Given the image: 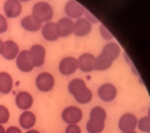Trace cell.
Instances as JSON below:
<instances>
[{
  "mask_svg": "<svg viewBox=\"0 0 150 133\" xmlns=\"http://www.w3.org/2000/svg\"><path fill=\"white\" fill-rule=\"evenodd\" d=\"M42 33L43 38L49 42L54 41L60 37L57 24L51 22L47 23L43 25Z\"/></svg>",
  "mask_w": 150,
  "mask_h": 133,
  "instance_id": "6",
  "label": "cell"
},
{
  "mask_svg": "<svg viewBox=\"0 0 150 133\" xmlns=\"http://www.w3.org/2000/svg\"><path fill=\"white\" fill-rule=\"evenodd\" d=\"M6 133H22L21 129L15 126H11L7 129Z\"/></svg>",
  "mask_w": 150,
  "mask_h": 133,
  "instance_id": "25",
  "label": "cell"
},
{
  "mask_svg": "<svg viewBox=\"0 0 150 133\" xmlns=\"http://www.w3.org/2000/svg\"><path fill=\"white\" fill-rule=\"evenodd\" d=\"M4 47V43L0 39V55L2 54Z\"/></svg>",
  "mask_w": 150,
  "mask_h": 133,
  "instance_id": "26",
  "label": "cell"
},
{
  "mask_svg": "<svg viewBox=\"0 0 150 133\" xmlns=\"http://www.w3.org/2000/svg\"><path fill=\"white\" fill-rule=\"evenodd\" d=\"M66 13L73 18L79 17L81 14V8L77 3L71 1L67 3L65 8Z\"/></svg>",
  "mask_w": 150,
  "mask_h": 133,
  "instance_id": "19",
  "label": "cell"
},
{
  "mask_svg": "<svg viewBox=\"0 0 150 133\" xmlns=\"http://www.w3.org/2000/svg\"><path fill=\"white\" fill-rule=\"evenodd\" d=\"M4 10L8 18H15L21 15L22 6L21 3L16 0H8L4 5Z\"/></svg>",
  "mask_w": 150,
  "mask_h": 133,
  "instance_id": "7",
  "label": "cell"
},
{
  "mask_svg": "<svg viewBox=\"0 0 150 133\" xmlns=\"http://www.w3.org/2000/svg\"><path fill=\"white\" fill-rule=\"evenodd\" d=\"M32 13L43 23H49L52 19L54 11L52 7L45 2H39L33 6Z\"/></svg>",
  "mask_w": 150,
  "mask_h": 133,
  "instance_id": "1",
  "label": "cell"
},
{
  "mask_svg": "<svg viewBox=\"0 0 150 133\" xmlns=\"http://www.w3.org/2000/svg\"><path fill=\"white\" fill-rule=\"evenodd\" d=\"M19 122L23 129H28L33 127L36 123V118L32 112L25 111L20 115Z\"/></svg>",
  "mask_w": 150,
  "mask_h": 133,
  "instance_id": "17",
  "label": "cell"
},
{
  "mask_svg": "<svg viewBox=\"0 0 150 133\" xmlns=\"http://www.w3.org/2000/svg\"><path fill=\"white\" fill-rule=\"evenodd\" d=\"M57 24L59 30L60 37H67L74 31V24L70 18L64 17L61 18Z\"/></svg>",
  "mask_w": 150,
  "mask_h": 133,
  "instance_id": "16",
  "label": "cell"
},
{
  "mask_svg": "<svg viewBox=\"0 0 150 133\" xmlns=\"http://www.w3.org/2000/svg\"><path fill=\"white\" fill-rule=\"evenodd\" d=\"M87 89L85 82L79 79L71 80L68 86L69 92L73 96L75 100L83 94Z\"/></svg>",
  "mask_w": 150,
  "mask_h": 133,
  "instance_id": "15",
  "label": "cell"
},
{
  "mask_svg": "<svg viewBox=\"0 0 150 133\" xmlns=\"http://www.w3.org/2000/svg\"><path fill=\"white\" fill-rule=\"evenodd\" d=\"M13 86V80L11 76L6 72L0 73V93L9 94Z\"/></svg>",
  "mask_w": 150,
  "mask_h": 133,
  "instance_id": "18",
  "label": "cell"
},
{
  "mask_svg": "<svg viewBox=\"0 0 150 133\" xmlns=\"http://www.w3.org/2000/svg\"><path fill=\"white\" fill-rule=\"evenodd\" d=\"M0 133H6L4 127L0 125Z\"/></svg>",
  "mask_w": 150,
  "mask_h": 133,
  "instance_id": "28",
  "label": "cell"
},
{
  "mask_svg": "<svg viewBox=\"0 0 150 133\" xmlns=\"http://www.w3.org/2000/svg\"><path fill=\"white\" fill-rule=\"evenodd\" d=\"M16 65L18 68L25 73L33 70L35 67L34 59L30 51L23 50L17 56Z\"/></svg>",
  "mask_w": 150,
  "mask_h": 133,
  "instance_id": "2",
  "label": "cell"
},
{
  "mask_svg": "<svg viewBox=\"0 0 150 133\" xmlns=\"http://www.w3.org/2000/svg\"><path fill=\"white\" fill-rule=\"evenodd\" d=\"M98 94L101 100L105 102H111L117 96V91L115 87L110 84H104L100 87Z\"/></svg>",
  "mask_w": 150,
  "mask_h": 133,
  "instance_id": "9",
  "label": "cell"
},
{
  "mask_svg": "<svg viewBox=\"0 0 150 133\" xmlns=\"http://www.w3.org/2000/svg\"><path fill=\"white\" fill-rule=\"evenodd\" d=\"M66 133H81V130L79 126L76 124L69 125L66 128Z\"/></svg>",
  "mask_w": 150,
  "mask_h": 133,
  "instance_id": "24",
  "label": "cell"
},
{
  "mask_svg": "<svg viewBox=\"0 0 150 133\" xmlns=\"http://www.w3.org/2000/svg\"><path fill=\"white\" fill-rule=\"evenodd\" d=\"M92 92L90 89L88 88L83 94L76 99V100L79 103L85 104L90 102L92 100Z\"/></svg>",
  "mask_w": 150,
  "mask_h": 133,
  "instance_id": "21",
  "label": "cell"
},
{
  "mask_svg": "<svg viewBox=\"0 0 150 133\" xmlns=\"http://www.w3.org/2000/svg\"><path fill=\"white\" fill-rule=\"evenodd\" d=\"M8 28V22L5 17L0 14V33H4Z\"/></svg>",
  "mask_w": 150,
  "mask_h": 133,
  "instance_id": "23",
  "label": "cell"
},
{
  "mask_svg": "<svg viewBox=\"0 0 150 133\" xmlns=\"http://www.w3.org/2000/svg\"><path fill=\"white\" fill-rule=\"evenodd\" d=\"M78 65V62L75 58L68 57L63 59L60 63L59 70L62 74L70 75L76 71Z\"/></svg>",
  "mask_w": 150,
  "mask_h": 133,
  "instance_id": "14",
  "label": "cell"
},
{
  "mask_svg": "<svg viewBox=\"0 0 150 133\" xmlns=\"http://www.w3.org/2000/svg\"><path fill=\"white\" fill-rule=\"evenodd\" d=\"M139 130L143 132H149L150 130V119L149 116H146L142 118L137 124Z\"/></svg>",
  "mask_w": 150,
  "mask_h": 133,
  "instance_id": "20",
  "label": "cell"
},
{
  "mask_svg": "<svg viewBox=\"0 0 150 133\" xmlns=\"http://www.w3.org/2000/svg\"><path fill=\"white\" fill-rule=\"evenodd\" d=\"M42 22L34 15L25 17L21 21V25L23 29L29 32L38 31L42 27Z\"/></svg>",
  "mask_w": 150,
  "mask_h": 133,
  "instance_id": "8",
  "label": "cell"
},
{
  "mask_svg": "<svg viewBox=\"0 0 150 133\" xmlns=\"http://www.w3.org/2000/svg\"><path fill=\"white\" fill-rule=\"evenodd\" d=\"M87 123V130L89 133H100L105 127V119L96 116H90Z\"/></svg>",
  "mask_w": 150,
  "mask_h": 133,
  "instance_id": "13",
  "label": "cell"
},
{
  "mask_svg": "<svg viewBox=\"0 0 150 133\" xmlns=\"http://www.w3.org/2000/svg\"><path fill=\"white\" fill-rule=\"evenodd\" d=\"M10 117L9 111L3 105H0V124L6 123L9 121Z\"/></svg>",
  "mask_w": 150,
  "mask_h": 133,
  "instance_id": "22",
  "label": "cell"
},
{
  "mask_svg": "<svg viewBox=\"0 0 150 133\" xmlns=\"http://www.w3.org/2000/svg\"><path fill=\"white\" fill-rule=\"evenodd\" d=\"M138 122L135 115L131 113H127L120 119L118 127L121 131L124 133L132 131L136 129Z\"/></svg>",
  "mask_w": 150,
  "mask_h": 133,
  "instance_id": "5",
  "label": "cell"
},
{
  "mask_svg": "<svg viewBox=\"0 0 150 133\" xmlns=\"http://www.w3.org/2000/svg\"><path fill=\"white\" fill-rule=\"evenodd\" d=\"M83 112L76 106H69L63 110L62 114L63 121L69 124H76L82 120Z\"/></svg>",
  "mask_w": 150,
  "mask_h": 133,
  "instance_id": "4",
  "label": "cell"
},
{
  "mask_svg": "<svg viewBox=\"0 0 150 133\" xmlns=\"http://www.w3.org/2000/svg\"><path fill=\"white\" fill-rule=\"evenodd\" d=\"M124 133H138L137 132L134 131H132L127 132Z\"/></svg>",
  "mask_w": 150,
  "mask_h": 133,
  "instance_id": "29",
  "label": "cell"
},
{
  "mask_svg": "<svg viewBox=\"0 0 150 133\" xmlns=\"http://www.w3.org/2000/svg\"><path fill=\"white\" fill-rule=\"evenodd\" d=\"M54 84L53 76L48 72H42L36 77V87L39 90L43 93H47L51 91L53 88Z\"/></svg>",
  "mask_w": 150,
  "mask_h": 133,
  "instance_id": "3",
  "label": "cell"
},
{
  "mask_svg": "<svg viewBox=\"0 0 150 133\" xmlns=\"http://www.w3.org/2000/svg\"><path fill=\"white\" fill-rule=\"evenodd\" d=\"M15 103L19 108L22 110H26L32 106L33 99L30 93L26 91H22L16 95Z\"/></svg>",
  "mask_w": 150,
  "mask_h": 133,
  "instance_id": "10",
  "label": "cell"
},
{
  "mask_svg": "<svg viewBox=\"0 0 150 133\" xmlns=\"http://www.w3.org/2000/svg\"><path fill=\"white\" fill-rule=\"evenodd\" d=\"M19 50L18 46L15 42L12 40L6 41L4 43L2 54L7 60H13L17 56Z\"/></svg>",
  "mask_w": 150,
  "mask_h": 133,
  "instance_id": "12",
  "label": "cell"
},
{
  "mask_svg": "<svg viewBox=\"0 0 150 133\" xmlns=\"http://www.w3.org/2000/svg\"><path fill=\"white\" fill-rule=\"evenodd\" d=\"M25 133H40L36 129H30L28 132H27Z\"/></svg>",
  "mask_w": 150,
  "mask_h": 133,
  "instance_id": "27",
  "label": "cell"
},
{
  "mask_svg": "<svg viewBox=\"0 0 150 133\" xmlns=\"http://www.w3.org/2000/svg\"><path fill=\"white\" fill-rule=\"evenodd\" d=\"M30 51L33 58L35 67L43 66L45 61L46 50L42 45L36 44L30 49Z\"/></svg>",
  "mask_w": 150,
  "mask_h": 133,
  "instance_id": "11",
  "label": "cell"
}]
</instances>
